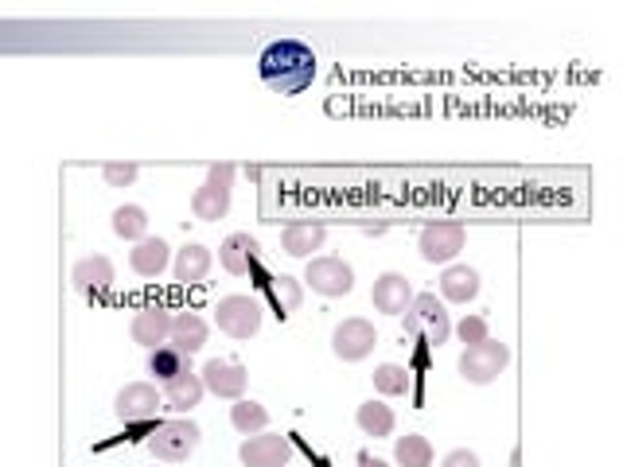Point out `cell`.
<instances>
[{
	"label": "cell",
	"mask_w": 623,
	"mask_h": 467,
	"mask_svg": "<svg viewBox=\"0 0 623 467\" xmlns=\"http://www.w3.org/2000/svg\"><path fill=\"white\" fill-rule=\"evenodd\" d=\"M413 296H417V292H413L405 273H382V277L374 281V288H370L374 312H386V316H402Z\"/></svg>",
	"instance_id": "obj_13"
},
{
	"label": "cell",
	"mask_w": 623,
	"mask_h": 467,
	"mask_svg": "<svg viewBox=\"0 0 623 467\" xmlns=\"http://www.w3.org/2000/svg\"><path fill=\"white\" fill-rule=\"evenodd\" d=\"M238 460L242 467H285L293 460V440L281 432H257V436L242 440Z\"/></svg>",
	"instance_id": "obj_10"
},
{
	"label": "cell",
	"mask_w": 623,
	"mask_h": 467,
	"mask_svg": "<svg viewBox=\"0 0 623 467\" xmlns=\"http://www.w3.org/2000/svg\"><path fill=\"white\" fill-rule=\"evenodd\" d=\"M230 191H234V164H211L203 187L191 195V215L203 222L226 218L230 211Z\"/></svg>",
	"instance_id": "obj_5"
},
{
	"label": "cell",
	"mask_w": 623,
	"mask_h": 467,
	"mask_svg": "<svg viewBox=\"0 0 623 467\" xmlns=\"http://www.w3.org/2000/svg\"><path fill=\"white\" fill-rule=\"evenodd\" d=\"M374 390L382 397H405L409 394V370L398 362H382L374 370Z\"/></svg>",
	"instance_id": "obj_28"
},
{
	"label": "cell",
	"mask_w": 623,
	"mask_h": 467,
	"mask_svg": "<svg viewBox=\"0 0 623 467\" xmlns=\"http://www.w3.org/2000/svg\"><path fill=\"white\" fill-rule=\"evenodd\" d=\"M507 362H511V347L487 335L476 347H464V355H460L456 366H460V378H464V382H472V386H491V382L507 370Z\"/></svg>",
	"instance_id": "obj_4"
},
{
	"label": "cell",
	"mask_w": 623,
	"mask_h": 467,
	"mask_svg": "<svg viewBox=\"0 0 623 467\" xmlns=\"http://www.w3.org/2000/svg\"><path fill=\"white\" fill-rule=\"evenodd\" d=\"M191 370V359L187 355H180L176 347H156V351H148V374L156 378V382H172V378H180V374H187Z\"/></svg>",
	"instance_id": "obj_23"
},
{
	"label": "cell",
	"mask_w": 623,
	"mask_h": 467,
	"mask_svg": "<svg viewBox=\"0 0 623 467\" xmlns=\"http://www.w3.org/2000/svg\"><path fill=\"white\" fill-rule=\"evenodd\" d=\"M203 440V429L191 421V417H176V421H164L156 425V432L148 436V452L160 460V464H184L195 456Z\"/></svg>",
	"instance_id": "obj_3"
},
{
	"label": "cell",
	"mask_w": 623,
	"mask_h": 467,
	"mask_svg": "<svg viewBox=\"0 0 623 467\" xmlns=\"http://www.w3.org/2000/svg\"><path fill=\"white\" fill-rule=\"evenodd\" d=\"M402 324H405V335L417 339V343H425V347H440L452 335V320H448L444 304H440L433 292H421V296L409 300V308L402 312Z\"/></svg>",
	"instance_id": "obj_2"
},
{
	"label": "cell",
	"mask_w": 623,
	"mask_h": 467,
	"mask_svg": "<svg viewBox=\"0 0 623 467\" xmlns=\"http://www.w3.org/2000/svg\"><path fill=\"white\" fill-rule=\"evenodd\" d=\"M168 347H176L180 355H199L207 347V324L195 312H180L172 316V331H168Z\"/></svg>",
	"instance_id": "obj_17"
},
{
	"label": "cell",
	"mask_w": 623,
	"mask_h": 467,
	"mask_svg": "<svg viewBox=\"0 0 623 467\" xmlns=\"http://www.w3.org/2000/svg\"><path fill=\"white\" fill-rule=\"evenodd\" d=\"M394 460L398 467H433V444L421 432H405L394 444Z\"/></svg>",
	"instance_id": "obj_24"
},
{
	"label": "cell",
	"mask_w": 623,
	"mask_h": 467,
	"mask_svg": "<svg viewBox=\"0 0 623 467\" xmlns=\"http://www.w3.org/2000/svg\"><path fill=\"white\" fill-rule=\"evenodd\" d=\"M304 281L320 296H347L355 288V269L343 257H308Z\"/></svg>",
	"instance_id": "obj_9"
},
{
	"label": "cell",
	"mask_w": 623,
	"mask_h": 467,
	"mask_svg": "<svg viewBox=\"0 0 623 467\" xmlns=\"http://www.w3.org/2000/svg\"><path fill=\"white\" fill-rule=\"evenodd\" d=\"M257 238L254 234H230L226 242L219 246V261H222V269L230 273V277H246L250 269H254V261H257Z\"/></svg>",
	"instance_id": "obj_16"
},
{
	"label": "cell",
	"mask_w": 623,
	"mask_h": 467,
	"mask_svg": "<svg viewBox=\"0 0 623 467\" xmlns=\"http://www.w3.org/2000/svg\"><path fill=\"white\" fill-rule=\"evenodd\" d=\"M71 281L82 296H90V300H94V296H102V292H110L113 288V261L110 257H102V253L82 257V261H74Z\"/></svg>",
	"instance_id": "obj_15"
},
{
	"label": "cell",
	"mask_w": 623,
	"mask_h": 467,
	"mask_svg": "<svg viewBox=\"0 0 623 467\" xmlns=\"http://www.w3.org/2000/svg\"><path fill=\"white\" fill-rule=\"evenodd\" d=\"M440 467H479V456L472 452V448H456V452L444 456V464Z\"/></svg>",
	"instance_id": "obj_32"
},
{
	"label": "cell",
	"mask_w": 623,
	"mask_h": 467,
	"mask_svg": "<svg viewBox=\"0 0 623 467\" xmlns=\"http://www.w3.org/2000/svg\"><path fill=\"white\" fill-rule=\"evenodd\" d=\"M199 382H203V390H207V394L222 397V401H238V397L246 394L250 374H246V366H242V362L211 359L203 370H199Z\"/></svg>",
	"instance_id": "obj_12"
},
{
	"label": "cell",
	"mask_w": 623,
	"mask_h": 467,
	"mask_svg": "<svg viewBox=\"0 0 623 467\" xmlns=\"http://www.w3.org/2000/svg\"><path fill=\"white\" fill-rule=\"evenodd\" d=\"M374 343H378V331H374L370 320H359V316L343 320L331 331V351H335V359L343 362H363L374 351Z\"/></svg>",
	"instance_id": "obj_11"
},
{
	"label": "cell",
	"mask_w": 623,
	"mask_h": 467,
	"mask_svg": "<svg viewBox=\"0 0 623 467\" xmlns=\"http://www.w3.org/2000/svg\"><path fill=\"white\" fill-rule=\"evenodd\" d=\"M211 265H215V257H211L207 246H184L172 261V273H176L180 285H199V281H207Z\"/></svg>",
	"instance_id": "obj_22"
},
{
	"label": "cell",
	"mask_w": 623,
	"mask_h": 467,
	"mask_svg": "<svg viewBox=\"0 0 623 467\" xmlns=\"http://www.w3.org/2000/svg\"><path fill=\"white\" fill-rule=\"evenodd\" d=\"M156 409H164V397L156 394L152 382H129L113 397V413L121 425H145L156 417Z\"/></svg>",
	"instance_id": "obj_7"
},
{
	"label": "cell",
	"mask_w": 623,
	"mask_h": 467,
	"mask_svg": "<svg viewBox=\"0 0 623 467\" xmlns=\"http://www.w3.org/2000/svg\"><path fill=\"white\" fill-rule=\"evenodd\" d=\"M476 292H479V273L472 265H448V269L440 273V296H444V300L468 304V300H476Z\"/></svg>",
	"instance_id": "obj_20"
},
{
	"label": "cell",
	"mask_w": 623,
	"mask_h": 467,
	"mask_svg": "<svg viewBox=\"0 0 623 467\" xmlns=\"http://www.w3.org/2000/svg\"><path fill=\"white\" fill-rule=\"evenodd\" d=\"M168 261H172V250H168L164 238H141L129 250V265H133L137 277H160L168 269Z\"/></svg>",
	"instance_id": "obj_19"
},
{
	"label": "cell",
	"mask_w": 623,
	"mask_h": 467,
	"mask_svg": "<svg viewBox=\"0 0 623 467\" xmlns=\"http://www.w3.org/2000/svg\"><path fill=\"white\" fill-rule=\"evenodd\" d=\"M230 425L242 432V436H257V432H265V425H269V409L250 401V397H238L230 405Z\"/></svg>",
	"instance_id": "obj_25"
},
{
	"label": "cell",
	"mask_w": 623,
	"mask_h": 467,
	"mask_svg": "<svg viewBox=\"0 0 623 467\" xmlns=\"http://www.w3.org/2000/svg\"><path fill=\"white\" fill-rule=\"evenodd\" d=\"M359 467H390L386 460H378V456H370V452H359V460H355Z\"/></svg>",
	"instance_id": "obj_33"
},
{
	"label": "cell",
	"mask_w": 623,
	"mask_h": 467,
	"mask_svg": "<svg viewBox=\"0 0 623 467\" xmlns=\"http://www.w3.org/2000/svg\"><path fill=\"white\" fill-rule=\"evenodd\" d=\"M113 234H117V238H125V242H141V238H148L145 207H137V203L117 207V211H113Z\"/></svg>",
	"instance_id": "obj_27"
},
{
	"label": "cell",
	"mask_w": 623,
	"mask_h": 467,
	"mask_svg": "<svg viewBox=\"0 0 623 467\" xmlns=\"http://www.w3.org/2000/svg\"><path fill=\"white\" fill-rule=\"evenodd\" d=\"M324 242H328V230L320 222H289L281 230V246L289 257H312L316 250H324Z\"/></svg>",
	"instance_id": "obj_18"
},
{
	"label": "cell",
	"mask_w": 623,
	"mask_h": 467,
	"mask_svg": "<svg viewBox=\"0 0 623 467\" xmlns=\"http://www.w3.org/2000/svg\"><path fill=\"white\" fill-rule=\"evenodd\" d=\"M355 421H359V429L374 436V440H386L390 432H394V409L390 405H382V401H363L359 405V413H355Z\"/></svg>",
	"instance_id": "obj_26"
},
{
	"label": "cell",
	"mask_w": 623,
	"mask_h": 467,
	"mask_svg": "<svg viewBox=\"0 0 623 467\" xmlns=\"http://www.w3.org/2000/svg\"><path fill=\"white\" fill-rule=\"evenodd\" d=\"M257 71H261V82L273 94L296 98L316 82V51L308 43H300V39H277V43H269L261 51Z\"/></svg>",
	"instance_id": "obj_1"
},
{
	"label": "cell",
	"mask_w": 623,
	"mask_h": 467,
	"mask_svg": "<svg viewBox=\"0 0 623 467\" xmlns=\"http://www.w3.org/2000/svg\"><path fill=\"white\" fill-rule=\"evenodd\" d=\"M456 335H460L464 347H476V343L487 339V320H483V316H464V320L456 324Z\"/></svg>",
	"instance_id": "obj_31"
},
{
	"label": "cell",
	"mask_w": 623,
	"mask_h": 467,
	"mask_svg": "<svg viewBox=\"0 0 623 467\" xmlns=\"http://www.w3.org/2000/svg\"><path fill=\"white\" fill-rule=\"evenodd\" d=\"M269 296H273V304L281 308V316H289V312H296L300 308V300H304V288H300V281L296 277H273L269 281Z\"/></svg>",
	"instance_id": "obj_29"
},
{
	"label": "cell",
	"mask_w": 623,
	"mask_h": 467,
	"mask_svg": "<svg viewBox=\"0 0 623 467\" xmlns=\"http://www.w3.org/2000/svg\"><path fill=\"white\" fill-rule=\"evenodd\" d=\"M203 382H199V374L195 370H187L180 378H172L168 386H164V409H172V413H191L199 401H203Z\"/></svg>",
	"instance_id": "obj_21"
},
{
	"label": "cell",
	"mask_w": 623,
	"mask_h": 467,
	"mask_svg": "<svg viewBox=\"0 0 623 467\" xmlns=\"http://www.w3.org/2000/svg\"><path fill=\"white\" fill-rule=\"evenodd\" d=\"M215 324L222 335L230 339H254L261 331V304L254 296H242V292H230L215 304Z\"/></svg>",
	"instance_id": "obj_6"
},
{
	"label": "cell",
	"mask_w": 623,
	"mask_h": 467,
	"mask_svg": "<svg viewBox=\"0 0 623 467\" xmlns=\"http://www.w3.org/2000/svg\"><path fill=\"white\" fill-rule=\"evenodd\" d=\"M168 331H172V312H168V308H160V304H148V308H141V312L133 316V324H129L133 343H141V347H148V351L164 347V343H168Z\"/></svg>",
	"instance_id": "obj_14"
},
{
	"label": "cell",
	"mask_w": 623,
	"mask_h": 467,
	"mask_svg": "<svg viewBox=\"0 0 623 467\" xmlns=\"http://www.w3.org/2000/svg\"><path fill=\"white\" fill-rule=\"evenodd\" d=\"M464 242H468V234H464L460 222H429L421 230V238H417V250L429 265H448L456 253L464 250Z\"/></svg>",
	"instance_id": "obj_8"
},
{
	"label": "cell",
	"mask_w": 623,
	"mask_h": 467,
	"mask_svg": "<svg viewBox=\"0 0 623 467\" xmlns=\"http://www.w3.org/2000/svg\"><path fill=\"white\" fill-rule=\"evenodd\" d=\"M137 176H141V168L129 164V160H125V164H106V168H102V180L110 183V187H133Z\"/></svg>",
	"instance_id": "obj_30"
}]
</instances>
